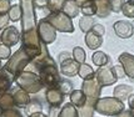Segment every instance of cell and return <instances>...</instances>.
Instances as JSON below:
<instances>
[{
  "mask_svg": "<svg viewBox=\"0 0 134 117\" xmlns=\"http://www.w3.org/2000/svg\"><path fill=\"white\" fill-rule=\"evenodd\" d=\"M94 111L104 116H117L124 111V103L113 97H100L94 103Z\"/></svg>",
  "mask_w": 134,
  "mask_h": 117,
  "instance_id": "3957f363",
  "label": "cell"
},
{
  "mask_svg": "<svg viewBox=\"0 0 134 117\" xmlns=\"http://www.w3.org/2000/svg\"><path fill=\"white\" fill-rule=\"evenodd\" d=\"M25 111H26V115L30 116L33 113H36V112H43V105L39 100H31L29 102V105L25 107Z\"/></svg>",
  "mask_w": 134,
  "mask_h": 117,
  "instance_id": "83f0119b",
  "label": "cell"
},
{
  "mask_svg": "<svg viewBox=\"0 0 134 117\" xmlns=\"http://www.w3.org/2000/svg\"><path fill=\"white\" fill-rule=\"evenodd\" d=\"M95 101H97V100L88 99L85 106L82 107V108H79V117H93L94 103H95Z\"/></svg>",
  "mask_w": 134,
  "mask_h": 117,
  "instance_id": "4316f807",
  "label": "cell"
},
{
  "mask_svg": "<svg viewBox=\"0 0 134 117\" xmlns=\"http://www.w3.org/2000/svg\"><path fill=\"white\" fill-rule=\"evenodd\" d=\"M30 57L26 55V53L24 51L23 47H20L18 51L13 54L10 58L8 60V62L5 65V69L10 75L15 77L18 76L20 72H23V71L26 70V67H28V65L30 64Z\"/></svg>",
  "mask_w": 134,
  "mask_h": 117,
  "instance_id": "277c9868",
  "label": "cell"
},
{
  "mask_svg": "<svg viewBox=\"0 0 134 117\" xmlns=\"http://www.w3.org/2000/svg\"><path fill=\"white\" fill-rule=\"evenodd\" d=\"M88 1H89V0H75L76 5L79 6V8H82V6L84 5V4H85V3H88Z\"/></svg>",
  "mask_w": 134,
  "mask_h": 117,
  "instance_id": "c3c4849f",
  "label": "cell"
},
{
  "mask_svg": "<svg viewBox=\"0 0 134 117\" xmlns=\"http://www.w3.org/2000/svg\"><path fill=\"white\" fill-rule=\"evenodd\" d=\"M118 61L123 66L125 75L134 80V55L129 53H122L118 57Z\"/></svg>",
  "mask_w": 134,
  "mask_h": 117,
  "instance_id": "5bb4252c",
  "label": "cell"
},
{
  "mask_svg": "<svg viewBox=\"0 0 134 117\" xmlns=\"http://www.w3.org/2000/svg\"><path fill=\"white\" fill-rule=\"evenodd\" d=\"M82 91L88 99L98 100L100 99V94H102V85L95 77L90 80H84L82 85Z\"/></svg>",
  "mask_w": 134,
  "mask_h": 117,
  "instance_id": "30bf717a",
  "label": "cell"
},
{
  "mask_svg": "<svg viewBox=\"0 0 134 117\" xmlns=\"http://www.w3.org/2000/svg\"><path fill=\"white\" fill-rule=\"evenodd\" d=\"M45 100L49 107H60L64 102V95L59 91L58 87L47 88L45 91Z\"/></svg>",
  "mask_w": 134,
  "mask_h": 117,
  "instance_id": "4fadbf2b",
  "label": "cell"
},
{
  "mask_svg": "<svg viewBox=\"0 0 134 117\" xmlns=\"http://www.w3.org/2000/svg\"><path fill=\"white\" fill-rule=\"evenodd\" d=\"M128 105H129L130 111H133V110H134V92L128 97Z\"/></svg>",
  "mask_w": 134,
  "mask_h": 117,
  "instance_id": "bcb514c9",
  "label": "cell"
},
{
  "mask_svg": "<svg viewBox=\"0 0 134 117\" xmlns=\"http://www.w3.org/2000/svg\"><path fill=\"white\" fill-rule=\"evenodd\" d=\"M133 117H134V116H133Z\"/></svg>",
  "mask_w": 134,
  "mask_h": 117,
  "instance_id": "11a10c76",
  "label": "cell"
},
{
  "mask_svg": "<svg viewBox=\"0 0 134 117\" xmlns=\"http://www.w3.org/2000/svg\"><path fill=\"white\" fill-rule=\"evenodd\" d=\"M124 3H125V0H109L111 11H114V12L122 11V8L124 5Z\"/></svg>",
  "mask_w": 134,
  "mask_h": 117,
  "instance_id": "d590c367",
  "label": "cell"
},
{
  "mask_svg": "<svg viewBox=\"0 0 134 117\" xmlns=\"http://www.w3.org/2000/svg\"><path fill=\"white\" fill-rule=\"evenodd\" d=\"M41 46H43V42L40 41V37L38 35L36 28L21 32V47L30 57V60L40 55Z\"/></svg>",
  "mask_w": 134,
  "mask_h": 117,
  "instance_id": "7a4b0ae2",
  "label": "cell"
},
{
  "mask_svg": "<svg viewBox=\"0 0 134 117\" xmlns=\"http://www.w3.org/2000/svg\"><path fill=\"white\" fill-rule=\"evenodd\" d=\"M13 81H14V76L10 75L5 69H1L0 70V96L6 94L10 90Z\"/></svg>",
  "mask_w": 134,
  "mask_h": 117,
  "instance_id": "e0dca14e",
  "label": "cell"
},
{
  "mask_svg": "<svg viewBox=\"0 0 134 117\" xmlns=\"http://www.w3.org/2000/svg\"><path fill=\"white\" fill-rule=\"evenodd\" d=\"M21 8V26L23 32L36 28V15L33 0H20Z\"/></svg>",
  "mask_w": 134,
  "mask_h": 117,
  "instance_id": "5b68a950",
  "label": "cell"
},
{
  "mask_svg": "<svg viewBox=\"0 0 134 117\" xmlns=\"http://www.w3.org/2000/svg\"><path fill=\"white\" fill-rule=\"evenodd\" d=\"M60 107H49V112H48V117H59L60 113Z\"/></svg>",
  "mask_w": 134,
  "mask_h": 117,
  "instance_id": "b9f144b4",
  "label": "cell"
},
{
  "mask_svg": "<svg viewBox=\"0 0 134 117\" xmlns=\"http://www.w3.org/2000/svg\"><path fill=\"white\" fill-rule=\"evenodd\" d=\"M10 9V3L9 0H0V15L5 14Z\"/></svg>",
  "mask_w": 134,
  "mask_h": 117,
  "instance_id": "ab89813d",
  "label": "cell"
},
{
  "mask_svg": "<svg viewBox=\"0 0 134 117\" xmlns=\"http://www.w3.org/2000/svg\"><path fill=\"white\" fill-rule=\"evenodd\" d=\"M66 0H48L47 8L50 12H60L63 11V8Z\"/></svg>",
  "mask_w": 134,
  "mask_h": 117,
  "instance_id": "4dcf8cb0",
  "label": "cell"
},
{
  "mask_svg": "<svg viewBox=\"0 0 134 117\" xmlns=\"http://www.w3.org/2000/svg\"><path fill=\"white\" fill-rule=\"evenodd\" d=\"M70 57V54L68 53V51H64V53H60V55H59V62L62 64L64 60H66V58Z\"/></svg>",
  "mask_w": 134,
  "mask_h": 117,
  "instance_id": "f6af8a7d",
  "label": "cell"
},
{
  "mask_svg": "<svg viewBox=\"0 0 134 117\" xmlns=\"http://www.w3.org/2000/svg\"><path fill=\"white\" fill-rule=\"evenodd\" d=\"M57 87H58L59 91L65 96V95L71 94V91H73V83H71L69 80H66V79H62V80L59 81V83L57 85Z\"/></svg>",
  "mask_w": 134,
  "mask_h": 117,
  "instance_id": "1f68e13d",
  "label": "cell"
},
{
  "mask_svg": "<svg viewBox=\"0 0 134 117\" xmlns=\"http://www.w3.org/2000/svg\"><path fill=\"white\" fill-rule=\"evenodd\" d=\"M95 5H97V14L95 15L98 18L109 16V14L111 12L109 0H95Z\"/></svg>",
  "mask_w": 134,
  "mask_h": 117,
  "instance_id": "44dd1931",
  "label": "cell"
},
{
  "mask_svg": "<svg viewBox=\"0 0 134 117\" xmlns=\"http://www.w3.org/2000/svg\"><path fill=\"white\" fill-rule=\"evenodd\" d=\"M85 44H87V46L90 49V50H97V49H99L102 46V44H103V36H99L97 35L95 32L93 31H89L85 34Z\"/></svg>",
  "mask_w": 134,
  "mask_h": 117,
  "instance_id": "ffe728a7",
  "label": "cell"
},
{
  "mask_svg": "<svg viewBox=\"0 0 134 117\" xmlns=\"http://www.w3.org/2000/svg\"><path fill=\"white\" fill-rule=\"evenodd\" d=\"M13 99H14V103L19 108H25L29 105V102L31 101L30 99V94H28L26 91H24L21 88H18L14 91L13 94Z\"/></svg>",
  "mask_w": 134,
  "mask_h": 117,
  "instance_id": "2e32d148",
  "label": "cell"
},
{
  "mask_svg": "<svg viewBox=\"0 0 134 117\" xmlns=\"http://www.w3.org/2000/svg\"><path fill=\"white\" fill-rule=\"evenodd\" d=\"M35 8H39V9H43V8H47L48 0H33Z\"/></svg>",
  "mask_w": 134,
  "mask_h": 117,
  "instance_id": "ee69618b",
  "label": "cell"
},
{
  "mask_svg": "<svg viewBox=\"0 0 134 117\" xmlns=\"http://www.w3.org/2000/svg\"><path fill=\"white\" fill-rule=\"evenodd\" d=\"M29 117H48L47 115H44L43 112H36V113H33V115H30Z\"/></svg>",
  "mask_w": 134,
  "mask_h": 117,
  "instance_id": "681fc988",
  "label": "cell"
},
{
  "mask_svg": "<svg viewBox=\"0 0 134 117\" xmlns=\"http://www.w3.org/2000/svg\"><path fill=\"white\" fill-rule=\"evenodd\" d=\"M95 79L98 80L102 87L104 86H110V85H114L117 82V76L114 75V71H113V65L111 62H109L105 66H102L98 70L95 71Z\"/></svg>",
  "mask_w": 134,
  "mask_h": 117,
  "instance_id": "9c48e42d",
  "label": "cell"
},
{
  "mask_svg": "<svg viewBox=\"0 0 134 117\" xmlns=\"http://www.w3.org/2000/svg\"><path fill=\"white\" fill-rule=\"evenodd\" d=\"M94 25H95V20H94L93 16H82L79 20V28L85 34L92 31Z\"/></svg>",
  "mask_w": 134,
  "mask_h": 117,
  "instance_id": "484cf974",
  "label": "cell"
},
{
  "mask_svg": "<svg viewBox=\"0 0 134 117\" xmlns=\"http://www.w3.org/2000/svg\"><path fill=\"white\" fill-rule=\"evenodd\" d=\"M113 29H114L115 35L118 37H120V39H129L134 34L133 24L130 21H127V20H119V21H117L113 25Z\"/></svg>",
  "mask_w": 134,
  "mask_h": 117,
  "instance_id": "7c38bea8",
  "label": "cell"
},
{
  "mask_svg": "<svg viewBox=\"0 0 134 117\" xmlns=\"http://www.w3.org/2000/svg\"><path fill=\"white\" fill-rule=\"evenodd\" d=\"M130 112H132V115H133V116H134V110H133V111H130Z\"/></svg>",
  "mask_w": 134,
  "mask_h": 117,
  "instance_id": "816d5d0a",
  "label": "cell"
},
{
  "mask_svg": "<svg viewBox=\"0 0 134 117\" xmlns=\"http://www.w3.org/2000/svg\"><path fill=\"white\" fill-rule=\"evenodd\" d=\"M3 111H4V110H3V107L0 106V116H1V113H3Z\"/></svg>",
  "mask_w": 134,
  "mask_h": 117,
  "instance_id": "f907efd6",
  "label": "cell"
},
{
  "mask_svg": "<svg viewBox=\"0 0 134 117\" xmlns=\"http://www.w3.org/2000/svg\"><path fill=\"white\" fill-rule=\"evenodd\" d=\"M9 16L6 15V14H3V15H0V29H4V28H8V23H9Z\"/></svg>",
  "mask_w": 134,
  "mask_h": 117,
  "instance_id": "7bdbcfd3",
  "label": "cell"
},
{
  "mask_svg": "<svg viewBox=\"0 0 134 117\" xmlns=\"http://www.w3.org/2000/svg\"><path fill=\"white\" fill-rule=\"evenodd\" d=\"M83 15L84 16H93L97 14V5H95V0H89L84 5L80 8Z\"/></svg>",
  "mask_w": 134,
  "mask_h": 117,
  "instance_id": "f546056e",
  "label": "cell"
},
{
  "mask_svg": "<svg viewBox=\"0 0 134 117\" xmlns=\"http://www.w3.org/2000/svg\"><path fill=\"white\" fill-rule=\"evenodd\" d=\"M0 117H24V116L18 108H9V110H4Z\"/></svg>",
  "mask_w": 134,
  "mask_h": 117,
  "instance_id": "8d00e7d4",
  "label": "cell"
},
{
  "mask_svg": "<svg viewBox=\"0 0 134 117\" xmlns=\"http://www.w3.org/2000/svg\"><path fill=\"white\" fill-rule=\"evenodd\" d=\"M79 6L76 5L75 0H66L64 4V8H63V12H64L66 16H69L70 19L71 18H75L79 15Z\"/></svg>",
  "mask_w": 134,
  "mask_h": 117,
  "instance_id": "7402d4cb",
  "label": "cell"
},
{
  "mask_svg": "<svg viewBox=\"0 0 134 117\" xmlns=\"http://www.w3.org/2000/svg\"><path fill=\"white\" fill-rule=\"evenodd\" d=\"M59 117H79V110L73 103H65L59 113Z\"/></svg>",
  "mask_w": 134,
  "mask_h": 117,
  "instance_id": "d4e9b609",
  "label": "cell"
},
{
  "mask_svg": "<svg viewBox=\"0 0 134 117\" xmlns=\"http://www.w3.org/2000/svg\"><path fill=\"white\" fill-rule=\"evenodd\" d=\"M92 31H93V32H95L97 35L103 36L105 34V28L102 25V24H95V25L93 26V29H92Z\"/></svg>",
  "mask_w": 134,
  "mask_h": 117,
  "instance_id": "60d3db41",
  "label": "cell"
},
{
  "mask_svg": "<svg viewBox=\"0 0 134 117\" xmlns=\"http://www.w3.org/2000/svg\"><path fill=\"white\" fill-rule=\"evenodd\" d=\"M36 31H38V35L40 37V41L44 45H49V44L54 42L55 39H57V30L48 23L45 18L40 19L38 21Z\"/></svg>",
  "mask_w": 134,
  "mask_h": 117,
  "instance_id": "ba28073f",
  "label": "cell"
},
{
  "mask_svg": "<svg viewBox=\"0 0 134 117\" xmlns=\"http://www.w3.org/2000/svg\"><path fill=\"white\" fill-rule=\"evenodd\" d=\"M122 12L127 18H134V0H128L124 3L122 8Z\"/></svg>",
  "mask_w": 134,
  "mask_h": 117,
  "instance_id": "e575fe53",
  "label": "cell"
},
{
  "mask_svg": "<svg viewBox=\"0 0 134 117\" xmlns=\"http://www.w3.org/2000/svg\"><path fill=\"white\" fill-rule=\"evenodd\" d=\"M38 74H39V77H40L43 86L47 88L57 87V85L59 83V81L62 80L60 71L58 70L57 66H47V67H43Z\"/></svg>",
  "mask_w": 134,
  "mask_h": 117,
  "instance_id": "52a82bcc",
  "label": "cell"
},
{
  "mask_svg": "<svg viewBox=\"0 0 134 117\" xmlns=\"http://www.w3.org/2000/svg\"><path fill=\"white\" fill-rule=\"evenodd\" d=\"M113 71H114V75L117 76V79H123V77L127 76L122 65H114L113 66Z\"/></svg>",
  "mask_w": 134,
  "mask_h": 117,
  "instance_id": "f35d334b",
  "label": "cell"
},
{
  "mask_svg": "<svg viewBox=\"0 0 134 117\" xmlns=\"http://www.w3.org/2000/svg\"><path fill=\"white\" fill-rule=\"evenodd\" d=\"M115 117H133V115H132V112H130V110H129V111L120 112V113H119V115H117Z\"/></svg>",
  "mask_w": 134,
  "mask_h": 117,
  "instance_id": "7dc6e473",
  "label": "cell"
},
{
  "mask_svg": "<svg viewBox=\"0 0 134 117\" xmlns=\"http://www.w3.org/2000/svg\"><path fill=\"white\" fill-rule=\"evenodd\" d=\"M0 70H1V62H0Z\"/></svg>",
  "mask_w": 134,
  "mask_h": 117,
  "instance_id": "f5cc1de1",
  "label": "cell"
},
{
  "mask_svg": "<svg viewBox=\"0 0 134 117\" xmlns=\"http://www.w3.org/2000/svg\"><path fill=\"white\" fill-rule=\"evenodd\" d=\"M0 41H1V37H0Z\"/></svg>",
  "mask_w": 134,
  "mask_h": 117,
  "instance_id": "db71d44e",
  "label": "cell"
},
{
  "mask_svg": "<svg viewBox=\"0 0 134 117\" xmlns=\"http://www.w3.org/2000/svg\"><path fill=\"white\" fill-rule=\"evenodd\" d=\"M78 75L83 79V81H84V80H90V79H94V77H95V71H94V69L90 65H88L84 62V64L79 65Z\"/></svg>",
  "mask_w": 134,
  "mask_h": 117,
  "instance_id": "603a6c76",
  "label": "cell"
},
{
  "mask_svg": "<svg viewBox=\"0 0 134 117\" xmlns=\"http://www.w3.org/2000/svg\"><path fill=\"white\" fill-rule=\"evenodd\" d=\"M14 81L16 82L19 88L26 91L28 94H38L44 87L39 77V74L28 70L20 72L18 76L14 77Z\"/></svg>",
  "mask_w": 134,
  "mask_h": 117,
  "instance_id": "6da1fadb",
  "label": "cell"
},
{
  "mask_svg": "<svg viewBox=\"0 0 134 117\" xmlns=\"http://www.w3.org/2000/svg\"><path fill=\"white\" fill-rule=\"evenodd\" d=\"M0 106L3 107V110H9V108H14L15 103H14V99H13V94H4L0 96Z\"/></svg>",
  "mask_w": 134,
  "mask_h": 117,
  "instance_id": "f1b7e54d",
  "label": "cell"
},
{
  "mask_svg": "<svg viewBox=\"0 0 134 117\" xmlns=\"http://www.w3.org/2000/svg\"><path fill=\"white\" fill-rule=\"evenodd\" d=\"M69 97H70V103H73L78 110L84 107L88 101V97L84 95L82 90H73L71 94L69 95Z\"/></svg>",
  "mask_w": 134,
  "mask_h": 117,
  "instance_id": "d6986e66",
  "label": "cell"
},
{
  "mask_svg": "<svg viewBox=\"0 0 134 117\" xmlns=\"http://www.w3.org/2000/svg\"><path fill=\"white\" fill-rule=\"evenodd\" d=\"M71 56L75 60L79 65H82L85 62V58H87V55H85V51L83 50L80 46H75L73 49V53H71Z\"/></svg>",
  "mask_w": 134,
  "mask_h": 117,
  "instance_id": "d6a6232c",
  "label": "cell"
},
{
  "mask_svg": "<svg viewBox=\"0 0 134 117\" xmlns=\"http://www.w3.org/2000/svg\"><path fill=\"white\" fill-rule=\"evenodd\" d=\"M92 61H93L94 65H97V66H105V65H108L109 62H111V60L109 58V56L107 55L103 51H95L93 54V56H92Z\"/></svg>",
  "mask_w": 134,
  "mask_h": 117,
  "instance_id": "cb8c5ba5",
  "label": "cell"
},
{
  "mask_svg": "<svg viewBox=\"0 0 134 117\" xmlns=\"http://www.w3.org/2000/svg\"><path fill=\"white\" fill-rule=\"evenodd\" d=\"M12 56V50L6 45H0V60H9Z\"/></svg>",
  "mask_w": 134,
  "mask_h": 117,
  "instance_id": "74e56055",
  "label": "cell"
},
{
  "mask_svg": "<svg viewBox=\"0 0 134 117\" xmlns=\"http://www.w3.org/2000/svg\"><path fill=\"white\" fill-rule=\"evenodd\" d=\"M78 71H79V64L73 57L66 58L60 64V74L63 76L73 77L78 75Z\"/></svg>",
  "mask_w": 134,
  "mask_h": 117,
  "instance_id": "9a60e30c",
  "label": "cell"
},
{
  "mask_svg": "<svg viewBox=\"0 0 134 117\" xmlns=\"http://www.w3.org/2000/svg\"><path fill=\"white\" fill-rule=\"evenodd\" d=\"M8 16L12 21H18L21 19V8L20 5H13L10 6L9 9V12H8Z\"/></svg>",
  "mask_w": 134,
  "mask_h": 117,
  "instance_id": "836d02e7",
  "label": "cell"
},
{
  "mask_svg": "<svg viewBox=\"0 0 134 117\" xmlns=\"http://www.w3.org/2000/svg\"><path fill=\"white\" fill-rule=\"evenodd\" d=\"M45 20L57 31H62V32H73L74 31V25H73L71 19L69 16H66L63 11L50 12L45 18Z\"/></svg>",
  "mask_w": 134,
  "mask_h": 117,
  "instance_id": "8992f818",
  "label": "cell"
},
{
  "mask_svg": "<svg viewBox=\"0 0 134 117\" xmlns=\"http://www.w3.org/2000/svg\"><path fill=\"white\" fill-rule=\"evenodd\" d=\"M0 37H1V41H3L4 45L10 47L16 45L18 42L21 40V34H20V31L15 26H8L3 31V34H1Z\"/></svg>",
  "mask_w": 134,
  "mask_h": 117,
  "instance_id": "8fae6325",
  "label": "cell"
},
{
  "mask_svg": "<svg viewBox=\"0 0 134 117\" xmlns=\"http://www.w3.org/2000/svg\"><path fill=\"white\" fill-rule=\"evenodd\" d=\"M133 91H134L133 86L123 83V85H118V86H115L114 91H113V95H114L115 99L120 100L122 102H124L125 100H128V97L130 96V95L133 94Z\"/></svg>",
  "mask_w": 134,
  "mask_h": 117,
  "instance_id": "ac0fdd59",
  "label": "cell"
}]
</instances>
